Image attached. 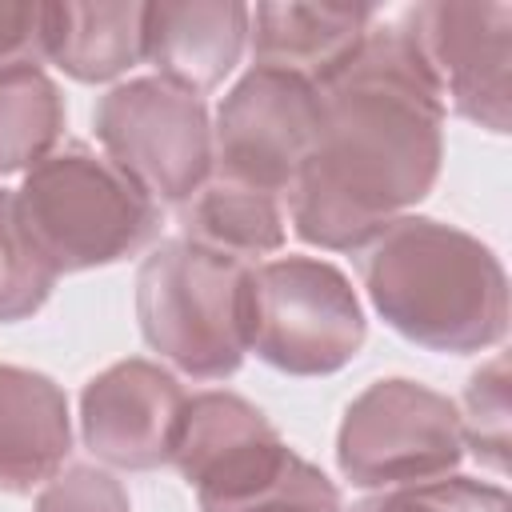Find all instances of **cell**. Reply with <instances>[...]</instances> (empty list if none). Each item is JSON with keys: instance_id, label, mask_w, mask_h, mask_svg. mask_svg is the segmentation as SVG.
<instances>
[{"instance_id": "cell-16", "label": "cell", "mask_w": 512, "mask_h": 512, "mask_svg": "<svg viewBox=\"0 0 512 512\" xmlns=\"http://www.w3.org/2000/svg\"><path fill=\"white\" fill-rule=\"evenodd\" d=\"M180 240L236 264H260L284 244V200L224 176H208L180 204Z\"/></svg>"}, {"instance_id": "cell-9", "label": "cell", "mask_w": 512, "mask_h": 512, "mask_svg": "<svg viewBox=\"0 0 512 512\" xmlns=\"http://www.w3.org/2000/svg\"><path fill=\"white\" fill-rule=\"evenodd\" d=\"M320 128V88L276 72L248 68L216 108L212 176L288 196Z\"/></svg>"}, {"instance_id": "cell-3", "label": "cell", "mask_w": 512, "mask_h": 512, "mask_svg": "<svg viewBox=\"0 0 512 512\" xmlns=\"http://www.w3.org/2000/svg\"><path fill=\"white\" fill-rule=\"evenodd\" d=\"M12 192L20 224L56 280L120 264L160 232V204L88 144L48 152Z\"/></svg>"}, {"instance_id": "cell-4", "label": "cell", "mask_w": 512, "mask_h": 512, "mask_svg": "<svg viewBox=\"0 0 512 512\" xmlns=\"http://www.w3.org/2000/svg\"><path fill=\"white\" fill-rule=\"evenodd\" d=\"M248 268L188 240L156 244L136 272L140 336L192 380H224L244 364Z\"/></svg>"}, {"instance_id": "cell-8", "label": "cell", "mask_w": 512, "mask_h": 512, "mask_svg": "<svg viewBox=\"0 0 512 512\" xmlns=\"http://www.w3.org/2000/svg\"><path fill=\"white\" fill-rule=\"evenodd\" d=\"M396 24L420 52L444 108L504 136L512 112V4L428 0Z\"/></svg>"}, {"instance_id": "cell-20", "label": "cell", "mask_w": 512, "mask_h": 512, "mask_svg": "<svg viewBox=\"0 0 512 512\" xmlns=\"http://www.w3.org/2000/svg\"><path fill=\"white\" fill-rule=\"evenodd\" d=\"M352 512H508V492L476 476H440L424 484H400L368 492Z\"/></svg>"}, {"instance_id": "cell-5", "label": "cell", "mask_w": 512, "mask_h": 512, "mask_svg": "<svg viewBox=\"0 0 512 512\" xmlns=\"http://www.w3.org/2000/svg\"><path fill=\"white\" fill-rule=\"evenodd\" d=\"M364 308L348 276L316 256H276L248 268L244 336L268 368L332 376L364 348Z\"/></svg>"}, {"instance_id": "cell-22", "label": "cell", "mask_w": 512, "mask_h": 512, "mask_svg": "<svg viewBox=\"0 0 512 512\" xmlns=\"http://www.w3.org/2000/svg\"><path fill=\"white\" fill-rule=\"evenodd\" d=\"M32 512H132V500L112 472L96 464H68L40 488Z\"/></svg>"}, {"instance_id": "cell-18", "label": "cell", "mask_w": 512, "mask_h": 512, "mask_svg": "<svg viewBox=\"0 0 512 512\" xmlns=\"http://www.w3.org/2000/svg\"><path fill=\"white\" fill-rule=\"evenodd\" d=\"M56 288V272L36 252L32 236L20 224L16 192L0 188V324L28 320L44 308Z\"/></svg>"}, {"instance_id": "cell-1", "label": "cell", "mask_w": 512, "mask_h": 512, "mask_svg": "<svg viewBox=\"0 0 512 512\" xmlns=\"http://www.w3.org/2000/svg\"><path fill=\"white\" fill-rule=\"evenodd\" d=\"M444 96L400 24L364 36L320 84V128L292 188L288 216L304 244L356 252L416 208L444 160Z\"/></svg>"}, {"instance_id": "cell-7", "label": "cell", "mask_w": 512, "mask_h": 512, "mask_svg": "<svg viewBox=\"0 0 512 512\" xmlns=\"http://www.w3.org/2000/svg\"><path fill=\"white\" fill-rule=\"evenodd\" d=\"M104 156L156 204H184L212 176V120L204 96L160 76L108 88L92 108Z\"/></svg>"}, {"instance_id": "cell-11", "label": "cell", "mask_w": 512, "mask_h": 512, "mask_svg": "<svg viewBox=\"0 0 512 512\" xmlns=\"http://www.w3.org/2000/svg\"><path fill=\"white\" fill-rule=\"evenodd\" d=\"M184 400L180 380L156 360H116L80 392L84 448L124 472L160 468L172 460Z\"/></svg>"}, {"instance_id": "cell-6", "label": "cell", "mask_w": 512, "mask_h": 512, "mask_svg": "<svg viewBox=\"0 0 512 512\" xmlns=\"http://www.w3.org/2000/svg\"><path fill=\"white\" fill-rule=\"evenodd\" d=\"M464 460L456 404L404 376L372 380L336 432V468L356 488H400L452 476Z\"/></svg>"}, {"instance_id": "cell-2", "label": "cell", "mask_w": 512, "mask_h": 512, "mask_svg": "<svg viewBox=\"0 0 512 512\" xmlns=\"http://www.w3.org/2000/svg\"><path fill=\"white\" fill-rule=\"evenodd\" d=\"M360 284L380 320L428 352H484L508 332V276L472 232L396 216L356 248Z\"/></svg>"}, {"instance_id": "cell-21", "label": "cell", "mask_w": 512, "mask_h": 512, "mask_svg": "<svg viewBox=\"0 0 512 512\" xmlns=\"http://www.w3.org/2000/svg\"><path fill=\"white\" fill-rule=\"evenodd\" d=\"M220 512H344V508H340V488L320 468H312L304 456L292 452V460L280 468L276 480H268L264 488Z\"/></svg>"}, {"instance_id": "cell-13", "label": "cell", "mask_w": 512, "mask_h": 512, "mask_svg": "<svg viewBox=\"0 0 512 512\" xmlns=\"http://www.w3.org/2000/svg\"><path fill=\"white\" fill-rule=\"evenodd\" d=\"M252 8L240 0H160L148 4L144 60L184 92H208L240 64Z\"/></svg>"}, {"instance_id": "cell-15", "label": "cell", "mask_w": 512, "mask_h": 512, "mask_svg": "<svg viewBox=\"0 0 512 512\" xmlns=\"http://www.w3.org/2000/svg\"><path fill=\"white\" fill-rule=\"evenodd\" d=\"M148 4L96 0V4H44L40 60H52L80 84H104L144 60Z\"/></svg>"}, {"instance_id": "cell-19", "label": "cell", "mask_w": 512, "mask_h": 512, "mask_svg": "<svg viewBox=\"0 0 512 512\" xmlns=\"http://www.w3.org/2000/svg\"><path fill=\"white\" fill-rule=\"evenodd\" d=\"M460 412V436L464 448L476 452L488 468H508V416H512V380H508V356L496 352L488 364H480L464 384V408Z\"/></svg>"}, {"instance_id": "cell-17", "label": "cell", "mask_w": 512, "mask_h": 512, "mask_svg": "<svg viewBox=\"0 0 512 512\" xmlns=\"http://www.w3.org/2000/svg\"><path fill=\"white\" fill-rule=\"evenodd\" d=\"M64 96L40 64L0 68V176L36 168L64 136Z\"/></svg>"}, {"instance_id": "cell-10", "label": "cell", "mask_w": 512, "mask_h": 512, "mask_svg": "<svg viewBox=\"0 0 512 512\" xmlns=\"http://www.w3.org/2000/svg\"><path fill=\"white\" fill-rule=\"evenodd\" d=\"M292 460V448L268 424V416L236 392H196L184 400L172 460L196 492L200 512H220L268 480Z\"/></svg>"}, {"instance_id": "cell-12", "label": "cell", "mask_w": 512, "mask_h": 512, "mask_svg": "<svg viewBox=\"0 0 512 512\" xmlns=\"http://www.w3.org/2000/svg\"><path fill=\"white\" fill-rule=\"evenodd\" d=\"M376 24L372 4H308L272 0L256 4L248 20V44L256 68H276L308 84L332 80Z\"/></svg>"}, {"instance_id": "cell-23", "label": "cell", "mask_w": 512, "mask_h": 512, "mask_svg": "<svg viewBox=\"0 0 512 512\" xmlns=\"http://www.w3.org/2000/svg\"><path fill=\"white\" fill-rule=\"evenodd\" d=\"M40 24H44V4L0 0V68L40 60Z\"/></svg>"}, {"instance_id": "cell-14", "label": "cell", "mask_w": 512, "mask_h": 512, "mask_svg": "<svg viewBox=\"0 0 512 512\" xmlns=\"http://www.w3.org/2000/svg\"><path fill=\"white\" fill-rule=\"evenodd\" d=\"M72 420L64 388L32 368L0 364V492L44 488L68 460Z\"/></svg>"}]
</instances>
